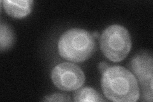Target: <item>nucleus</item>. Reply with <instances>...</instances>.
I'll use <instances>...</instances> for the list:
<instances>
[{
	"label": "nucleus",
	"mask_w": 153,
	"mask_h": 102,
	"mask_svg": "<svg viewBox=\"0 0 153 102\" xmlns=\"http://www.w3.org/2000/svg\"><path fill=\"white\" fill-rule=\"evenodd\" d=\"M102 88L111 101L134 102L140 98V90L135 77L121 66L108 67L102 77Z\"/></svg>",
	"instance_id": "1"
},
{
	"label": "nucleus",
	"mask_w": 153,
	"mask_h": 102,
	"mask_svg": "<svg viewBox=\"0 0 153 102\" xmlns=\"http://www.w3.org/2000/svg\"><path fill=\"white\" fill-rule=\"evenodd\" d=\"M59 55L65 60L75 63L89 59L95 51V42L88 31L79 28L71 29L62 35L58 42Z\"/></svg>",
	"instance_id": "2"
},
{
	"label": "nucleus",
	"mask_w": 153,
	"mask_h": 102,
	"mask_svg": "<svg viewBox=\"0 0 153 102\" xmlns=\"http://www.w3.org/2000/svg\"><path fill=\"white\" fill-rule=\"evenodd\" d=\"M100 47L109 60L119 62L130 52L131 47L130 35L123 26L114 24L103 31L100 36Z\"/></svg>",
	"instance_id": "3"
},
{
	"label": "nucleus",
	"mask_w": 153,
	"mask_h": 102,
	"mask_svg": "<svg viewBox=\"0 0 153 102\" xmlns=\"http://www.w3.org/2000/svg\"><path fill=\"white\" fill-rule=\"evenodd\" d=\"M54 84L60 90L74 91L84 84L85 75L82 70L71 63H63L56 65L51 73Z\"/></svg>",
	"instance_id": "4"
},
{
	"label": "nucleus",
	"mask_w": 153,
	"mask_h": 102,
	"mask_svg": "<svg viewBox=\"0 0 153 102\" xmlns=\"http://www.w3.org/2000/svg\"><path fill=\"white\" fill-rule=\"evenodd\" d=\"M131 69L141 82L152 79V59L146 53L138 54L131 61Z\"/></svg>",
	"instance_id": "5"
},
{
	"label": "nucleus",
	"mask_w": 153,
	"mask_h": 102,
	"mask_svg": "<svg viewBox=\"0 0 153 102\" xmlns=\"http://www.w3.org/2000/svg\"><path fill=\"white\" fill-rule=\"evenodd\" d=\"M2 3L4 10L9 16L16 18H22L27 16L31 12L33 1L30 0H4Z\"/></svg>",
	"instance_id": "6"
},
{
	"label": "nucleus",
	"mask_w": 153,
	"mask_h": 102,
	"mask_svg": "<svg viewBox=\"0 0 153 102\" xmlns=\"http://www.w3.org/2000/svg\"><path fill=\"white\" fill-rule=\"evenodd\" d=\"M75 101H104L98 92L89 87H83L74 94Z\"/></svg>",
	"instance_id": "7"
},
{
	"label": "nucleus",
	"mask_w": 153,
	"mask_h": 102,
	"mask_svg": "<svg viewBox=\"0 0 153 102\" xmlns=\"http://www.w3.org/2000/svg\"><path fill=\"white\" fill-rule=\"evenodd\" d=\"M14 42V35L10 27L7 24L1 23V34H0V43L1 51L7 50L11 47Z\"/></svg>",
	"instance_id": "8"
},
{
	"label": "nucleus",
	"mask_w": 153,
	"mask_h": 102,
	"mask_svg": "<svg viewBox=\"0 0 153 102\" xmlns=\"http://www.w3.org/2000/svg\"><path fill=\"white\" fill-rule=\"evenodd\" d=\"M70 97L65 94L56 93L45 97L44 101H70Z\"/></svg>",
	"instance_id": "9"
},
{
	"label": "nucleus",
	"mask_w": 153,
	"mask_h": 102,
	"mask_svg": "<svg viewBox=\"0 0 153 102\" xmlns=\"http://www.w3.org/2000/svg\"><path fill=\"white\" fill-rule=\"evenodd\" d=\"M107 68H108V65L107 64V63H105L104 62L100 63L99 66H98V68H99L100 71L102 73H103V71L106 70Z\"/></svg>",
	"instance_id": "10"
},
{
	"label": "nucleus",
	"mask_w": 153,
	"mask_h": 102,
	"mask_svg": "<svg viewBox=\"0 0 153 102\" xmlns=\"http://www.w3.org/2000/svg\"><path fill=\"white\" fill-rule=\"evenodd\" d=\"M93 37H95V38H97V37H98V35H99V34H98V33H97V32H94L93 33Z\"/></svg>",
	"instance_id": "11"
}]
</instances>
